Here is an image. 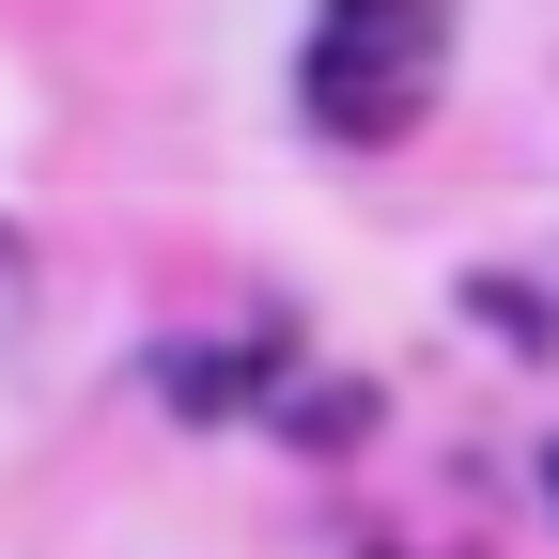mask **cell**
Returning <instances> with one entry per match:
<instances>
[{"label": "cell", "mask_w": 559, "mask_h": 559, "mask_svg": "<svg viewBox=\"0 0 559 559\" xmlns=\"http://www.w3.org/2000/svg\"><path fill=\"white\" fill-rule=\"evenodd\" d=\"M451 32H466V0H311L296 109L326 140H358V156H389V140L451 94Z\"/></svg>", "instance_id": "1"}, {"label": "cell", "mask_w": 559, "mask_h": 559, "mask_svg": "<svg viewBox=\"0 0 559 559\" xmlns=\"http://www.w3.org/2000/svg\"><path fill=\"white\" fill-rule=\"evenodd\" d=\"M544 498H559V451H544Z\"/></svg>", "instance_id": "2"}]
</instances>
